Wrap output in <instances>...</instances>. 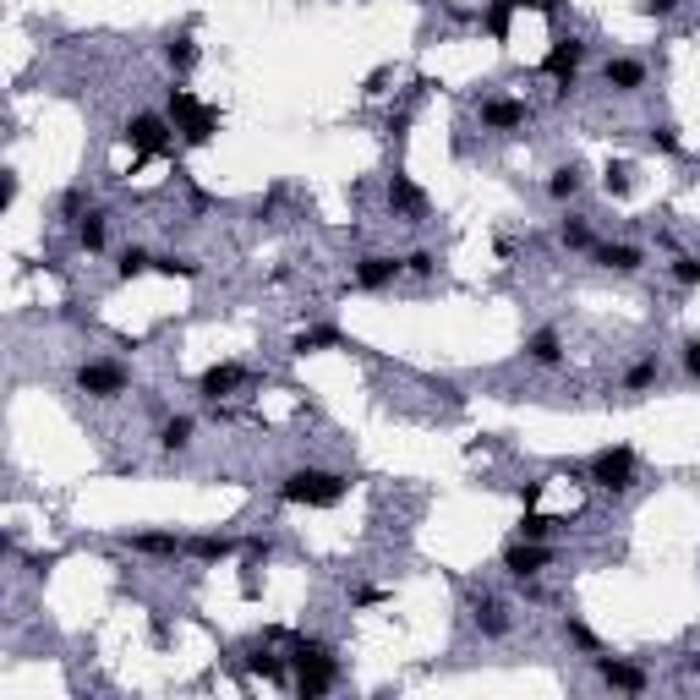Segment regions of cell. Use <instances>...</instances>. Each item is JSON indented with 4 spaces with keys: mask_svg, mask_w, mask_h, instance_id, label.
<instances>
[{
    "mask_svg": "<svg viewBox=\"0 0 700 700\" xmlns=\"http://www.w3.org/2000/svg\"><path fill=\"white\" fill-rule=\"evenodd\" d=\"M274 493H279V504H296V509H334V504H345L350 476L323 471V465H296V471L279 476Z\"/></svg>",
    "mask_w": 700,
    "mask_h": 700,
    "instance_id": "obj_1",
    "label": "cell"
},
{
    "mask_svg": "<svg viewBox=\"0 0 700 700\" xmlns=\"http://www.w3.org/2000/svg\"><path fill=\"white\" fill-rule=\"evenodd\" d=\"M290 668H296V695L318 700L340 684V657H334L329 640L318 635H290Z\"/></svg>",
    "mask_w": 700,
    "mask_h": 700,
    "instance_id": "obj_2",
    "label": "cell"
},
{
    "mask_svg": "<svg viewBox=\"0 0 700 700\" xmlns=\"http://www.w3.org/2000/svg\"><path fill=\"white\" fill-rule=\"evenodd\" d=\"M165 115H170L175 137H181L186 148H208V143H214V132H219V110H214V104H203L186 83H175V88H170Z\"/></svg>",
    "mask_w": 700,
    "mask_h": 700,
    "instance_id": "obj_3",
    "label": "cell"
},
{
    "mask_svg": "<svg viewBox=\"0 0 700 700\" xmlns=\"http://www.w3.org/2000/svg\"><path fill=\"white\" fill-rule=\"evenodd\" d=\"M586 476H591V487H602V493L624 498L629 487H635V476H640V460H635V449H629V443H613V449H597V454H591Z\"/></svg>",
    "mask_w": 700,
    "mask_h": 700,
    "instance_id": "obj_4",
    "label": "cell"
},
{
    "mask_svg": "<svg viewBox=\"0 0 700 700\" xmlns=\"http://www.w3.org/2000/svg\"><path fill=\"white\" fill-rule=\"evenodd\" d=\"M72 383H77V394H88V400H121V394L132 389V372L110 356H93V361H77Z\"/></svg>",
    "mask_w": 700,
    "mask_h": 700,
    "instance_id": "obj_5",
    "label": "cell"
},
{
    "mask_svg": "<svg viewBox=\"0 0 700 700\" xmlns=\"http://www.w3.org/2000/svg\"><path fill=\"white\" fill-rule=\"evenodd\" d=\"M580 66H586V39H580V33H558L553 50L542 55V72L553 77V93H558V99H569V93H575Z\"/></svg>",
    "mask_w": 700,
    "mask_h": 700,
    "instance_id": "obj_6",
    "label": "cell"
},
{
    "mask_svg": "<svg viewBox=\"0 0 700 700\" xmlns=\"http://www.w3.org/2000/svg\"><path fill=\"white\" fill-rule=\"evenodd\" d=\"M126 143L137 148V154H170L175 148V126H170V115H159V110H137L132 121H126Z\"/></svg>",
    "mask_w": 700,
    "mask_h": 700,
    "instance_id": "obj_7",
    "label": "cell"
},
{
    "mask_svg": "<svg viewBox=\"0 0 700 700\" xmlns=\"http://www.w3.org/2000/svg\"><path fill=\"white\" fill-rule=\"evenodd\" d=\"M476 121H482V132H520V126H531V104L515 93H487L476 104Z\"/></svg>",
    "mask_w": 700,
    "mask_h": 700,
    "instance_id": "obj_8",
    "label": "cell"
},
{
    "mask_svg": "<svg viewBox=\"0 0 700 700\" xmlns=\"http://www.w3.org/2000/svg\"><path fill=\"white\" fill-rule=\"evenodd\" d=\"M553 558H558V553H553L547 542H525V536H515V542L498 553V564H504L509 580H536L542 569H553Z\"/></svg>",
    "mask_w": 700,
    "mask_h": 700,
    "instance_id": "obj_9",
    "label": "cell"
},
{
    "mask_svg": "<svg viewBox=\"0 0 700 700\" xmlns=\"http://www.w3.org/2000/svg\"><path fill=\"white\" fill-rule=\"evenodd\" d=\"M465 608H471V629H476L482 640H509V635H515V613H509L504 597H487V591H476Z\"/></svg>",
    "mask_w": 700,
    "mask_h": 700,
    "instance_id": "obj_10",
    "label": "cell"
},
{
    "mask_svg": "<svg viewBox=\"0 0 700 700\" xmlns=\"http://www.w3.org/2000/svg\"><path fill=\"white\" fill-rule=\"evenodd\" d=\"M591 668H597V679L608 684V690H618V695L651 690V673L640 668V662H629V657H608V651H597V657H591Z\"/></svg>",
    "mask_w": 700,
    "mask_h": 700,
    "instance_id": "obj_11",
    "label": "cell"
},
{
    "mask_svg": "<svg viewBox=\"0 0 700 700\" xmlns=\"http://www.w3.org/2000/svg\"><path fill=\"white\" fill-rule=\"evenodd\" d=\"M400 274H405V258H394V252H367V258H356V268H350L356 290H389Z\"/></svg>",
    "mask_w": 700,
    "mask_h": 700,
    "instance_id": "obj_12",
    "label": "cell"
},
{
    "mask_svg": "<svg viewBox=\"0 0 700 700\" xmlns=\"http://www.w3.org/2000/svg\"><path fill=\"white\" fill-rule=\"evenodd\" d=\"M389 214H394V219H427V214H433L427 192H422V186H416L405 170L389 175Z\"/></svg>",
    "mask_w": 700,
    "mask_h": 700,
    "instance_id": "obj_13",
    "label": "cell"
},
{
    "mask_svg": "<svg viewBox=\"0 0 700 700\" xmlns=\"http://www.w3.org/2000/svg\"><path fill=\"white\" fill-rule=\"evenodd\" d=\"M241 383H247V367H241V361H214V367H208L203 378H197V394H203V400L214 405V400H230V394H236Z\"/></svg>",
    "mask_w": 700,
    "mask_h": 700,
    "instance_id": "obj_14",
    "label": "cell"
},
{
    "mask_svg": "<svg viewBox=\"0 0 700 700\" xmlns=\"http://www.w3.org/2000/svg\"><path fill=\"white\" fill-rule=\"evenodd\" d=\"M602 83L629 99V93L646 88V61H640V55H608V61H602Z\"/></svg>",
    "mask_w": 700,
    "mask_h": 700,
    "instance_id": "obj_15",
    "label": "cell"
},
{
    "mask_svg": "<svg viewBox=\"0 0 700 700\" xmlns=\"http://www.w3.org/2000/svg\"><path fill=\"white\" fill-rule=\"evenodd\" d=\"M126 547L143 558H186V536L181 531H126Z\"/></svg>",
    "mask_w": 700,
    "mask_h": 700,
    "instance_id": "obj_16",
    "label": "cell"
},
{
    "mask_svg": "<svg viewBox=\"0 0 700 700\" xmlns=\"http://www.w3.org/2000/svg\"><path fill=\"white\" fill-rule=\"evenodd\" d=\"M192 438H197V416H192V411H170V416H159L154 443H159L165 454H186V449H192Z\"/></svg>",
    "mask_w": 700,
    "mask_h": 700,
    "instance_id": "obj_17",
    "label": "cell"
},
{
    "mask_svg": "<svg viewBox=\"0 0 700 700\" xmlns=\"http://www.w3.org/2000/svg\"><path fill=\"white\" fill-rule=\"evenodd\" d=\"M236 553H241V542H236V536H225V531L186 536V558H197V564H225V558H236Z\"/></svg>",
    "mask_w": 700,
    "mask_h": 700,
    "instance_id": "obj_18",
    "label": "cell"
},
{
    "mask_svg": "<svg viewBox=\"0 0 700 700\" xmlns=\"http://www.w3.org/2000/svg\"><path fill=\"white\" fill-rule=\"evenodd\" d=\"M591 258L608 268V274H640V268H646V252L629 247V241H597V247H591Z\"/></svg>",
    "mask_w": 700,
    "mask_h": 700,
    "instance_id": "obj_19",
    "label": "cell"
},
{
    "mask_svg": "<svg viewBox=\"0 0 700 700\" xmlns=\"http://www.w3.org/2000/svg\"><path fill=\"white\" fill-rule=\"evenodd\" d=\"M318 350H356V345H350L334 323H312V329H301L296 340H290V356H318Z\"/></svg>",
    "mask_w": 700,
    "mask_h": 700,
    "instance_id": "obj_20",
    "label": "cell"
},
{
    "mask_svg": "<svg viewBox=\"0 0 700 700\" xmlns=\"http://www.w3.org/2000/svg\"><path fill=\"white\" fill-rule=\"evenodd\" d=\"M72 241H77V252H104V241H110V214H104V208H88L83 219H77L72 225Z\"/></svg>",
    "mask_w": 700,
    "mask_h": 700,
    "instance_id": "obj_21",
    "label": "cell"
},
{
    "mask_svg": "<svg viewBox=\"0 0 700 700\" xmlns=\"http://www.w3.org/2000/svg\"><path fill=\"white\" fill-rule=\"evenodd\" d=\"M525 361H531V367H558V361H564V334H558L553 323L525 334Z\"/></svg>",
    "mask_w": 700,
    "mask_h": 700,
    "instance_id": "obj_22",
    "label": "cell"
},
{
    "mask_svg": "<svg viewBox=\"0 0 700 700\" xmlns=\"http://www.w3.org/2000/svg\"><path fill=\"white\" fill-rule=\"evenodd\" d=\"M580 192H586V165H580V159H569V165H558L547 175V197H553V203H575Z\"/></svg>",
    "mask_w": 700,
    "mask_h": 700,
    "instance_id": "obj_23",
    "label": "cell"
},
{
    "mask_svg": "<svg viewBox=\"0 0 700 700\" xmlns=\"http://www.w3.org/2000/svg\"><path fill=\"white\" fill-rule=\"evenodd\" d=\"M247 668L258 673V679H268V684H296V679H290V673H296V668H290V657H279V651H268V646L252 651Z\"/></svg>",
    "mask_w": 700,
    "mask_h": 700,
    "instance_id": "obj_24",
    "label": "cell"
},
{
    "mask_svg": "<svg viewBox=\"0 0 700 700\" xmlns=\"http://www.w3.org/2000/svg\"><path fill=\"white\" fill-rule=\"evenodd\" d=\"M657 378H662L657 356H640V361H629V367H624L618 389H624V394H651V389H657Z\"/></svg>",
    "mask_w": 700,
    "mask_h": 700,
    "instance_id": "obj_25",
    "label": "cell"
},
{
    "mask_svg": "<svg viewBox=\"0 0 700 700\" xmlns=\"http://www.w3.org/2000/svg\"><path fill=\"white\" fill-rule=\"evenodd\" d=\"M165 61H170V72H175V77H192V72H197V61H203V50H197L192 33H175V39L165 44Z\"/></svg>",
    "mask_w": 700,
    "mask_h": 700,
    "instance_id": "obj_26",
    "label": "cell"
},
{
    "mask_svg": "<svg viewBox=\"0 0 700 700\" xmlns=\"http://www.w3.org/2000/svg\"><path fill=\"white\" fill-rule=\"evenodd\" d=\"M88 208H93V192H88L83 181H77V186H66V192L55 197V219H66V225H77V219H83Z\"/></svg>",
    "mask_w": 700,
    "mask_h": 700,
    "instance_id": "obj_27",
    "label": "cell"
},
{
    "mask_svg": "<svg viewBox=\"0 0 700 700\" xmlns=\"http://www.w3.org/2000/svg\"><path fill=\"white\" fill-rule=\"evenodd\" d=\"M558 241H564L569 252H591V247H597V230H591V219L569 214L564 225H558Z\"/></svg>",
    "mask_w": 700,
    "mask_h": 700,
    "instance_id": "obj_28",
    "label": "cell"
},
{
    "mask_svg": "<svg viewBox=\"0 0 700 700\" xmlns=\"http://www.w3.org/2000/svg\"><path fill=\"white\" fill-rule=\"evenodd\" d=\"M509 22H515V6H509V0H487V6H482V33H487V39L504 44L509 39Z\"/></svg>",
    "mask_w": 700,
    "mask_h": 700,
    "instance_id": "obj_29",
    "label": "cell"
},
{
    "mask_svg": "<svg viewBox=\"0 0 700 700\" xmlns=\"http://www.w3.org/2000/svg\"><path fill=\"white\" fill-rule=\"evenodd\" d=\"M148 268H154V252H148V247H126L121 258H115V279H143Z\"/></svg>",
    "mask_w": 700,
    "mask_h": 700,
    "instance_id": "obj_30",
    "label": "cell"
},
{
    "mask_svg": "<svg viewBox=\"0 0 700 700\" xmlns=\"http://www.w3.org/2000/svg\"><path fill=\"white\" fill-rule=\"evenodd\" d=\"M564 640H569L575 651H586V657H597V651H602L597 629H591V624H580V618H564Z\"/></svg>",
    "mask_w": 700,
    "mask_h": 700,
    "instance_id": "obj_31",
    "label": "cell"
},
{
    "mask_svg": "<svg viewBox=\"0 0 700 700\" xmlns=\"http://www.w3.org/2000/svg\"><path fill=\"white\" fill-rule=\"evenodd\" d=\"M154 268H159V274H181V279H203V263H197V258H186V252H165V258H154Z\"/></svg>",
    "mask_w": 700,
    "mask_h": 700,
    "instance_id": "obj_32",
    "label": "cell"
},
{
    "mask_svg": "<svg viewBox=\"0 0 700 700\" xmlns=\"http://www.w3.org/2000/svg\"><path fill=\"white\" fill-rule=\"evenodd\" d=\"M668 274H673V285H679V290H695L700 285V258H695V252H679V258L668 263Z\"/></svg>",
    "mask_w": 700,
    "mask_h": 700,
    "instance_id": "obj_33",
    "label": "cell"
},
{
    "mask_svg": "<svg viewBox=\"0 0 700 700\" xmlns=\"http://www.w3.org/2000/svg\"><path fill=\"white\" fill-rule=\"evenodd\" d=\"M558 525H564V520H547V515H520L515 536H525V542H547V536H553Z\"/></svg>",
    "mask_w": 700,
    "mask_h": 700,
    "instance_id": "obj_34",
    "label": "cell"
},
{
    "mask_svg": "<svg viewBox=\"0 0 700 700\" xmlns=\"http://www.w3.org/2000/svg\"><path fill=\"white\" fill-rule=\"evenodd\" d=\"M602 192H608V197H629V192H635V170H629V165H608Z\"/></svg>",
    "mask_w": 700,
    "mask_h": 700,
    "instance_id": "obj_35",
    "label": "cell"
},
{
    "mask_svg": "<svg viewBox=\"0 0 700 700\" xmlns=\"http://www.w3.org/2000/svg\"><path fill=\"white\" fill-rule=\"evenodd\" d=\"M405 274H416V279H433V274H438V252H433V247H416L411 258H405Z\"/></svg>",
    "mask_w": 700,
    "mask_h": 700,
    "instance_id": "obj_36",
    "label": "cell"
},
{
    "mask_svg": "<svg viewBox=\"0 0 700 700\" xmlns=\"http://www.w3.org/2000/svg\"><path fill=\"white\" fill-rule=\"evenodd\" d=\"M646 143H651V154H684V143H679V132H673V126H651Z\"/></svg>",
    "mask_w": 700,
    "mask_h": 700,
    "instance_id": "obj_37",
    "label": "cell"
},
{
    "mask_svg": "<svg viewBox=\"0 0 700 700\" xmlns=\"http://www.w3.org/2000/svg\"><path fill=\"white\" fill-rule=\"evenodd\" d=\"M679 361H684V378L700 389V334H690V340L679 345Z\"/></svg>",
    "mask_w": 700,
    "mask_h": 700,
    "instance_id": "obj_38",
    "label": "cell"
},
{
    "mask_svg": "<svg viewBox=\"0 0 700 700\" xmlns=\"http://www.w3.org/2000/svg\"><path fill=\"white\" fill-rule=\"evenodd\" d=\"M247 558H252V564H268V558H274V542H268V536H252V542H247Z\"/></svg>",
    "mask_w": 700,
    "mask_h": 700,
    "instance_id": "obj_39",
    "label": "cell"
},
{
    "mask_svg": "<svg viewBox=\"0 0 700 700\" xmlns=\"http://www.w3.org/2000/svg\"><path fill=\"white\" fill-rule=\"evenodd\" d=\"M679 6H684V0H640V11H646V17H673Z\"/></svg>",
    "mask_w": 700,
    "mask_h": 700,
    "instance_id": "obj_40",
    "label": "cell"
},
{
    "mask_svg": "<svg viewBox=\"0 0 700 700\" xmlns=\"http://www.w3.org/2000/svg\"><path fill=\"white\" fill-rule=\"evenodd\" d=\"M378 602H389V591H383V586H361L356 591V608H378Z\"/></svg>",
    "mask_w": 700,
    "mask_h": 700,
    "instance_id": "obj_41",
    "label": "cell"
},
{
    "mask_svg": "<svg viewBox=\"0 0 700 700\" xmlns=\"http://www.w3.org/2000/svg\"><path fill=\"white\" fill-rule=\"evenodd\" d=\"M17 170H6V181H0V208H11V203H17Z\"/></svg>",
    "mask_w": 700,
    "mask_h": 700,
    "instance_id": "obj_42",
    "label": "cell"
},
{
    "mask_svg": "<svg viewBox=\"0 0 700 700\" xmlns=\"http://www.w3.org/2000/svg\"><path fill=\"white\" fill-rule=\"evenodd\" d=\"M50 564H55V553H39V558H28V575H33V580H44V575H50Z\"/></svg>",
    "mask_w": 700,
    "mask_h": 700,
    "instance_id": "obj_43",
    "label": "cell"
},
{
    "mask_svg": "<svg viewBox=\"0 0 700 700\" xmlns=\"http://www.w3.org/2000/svg\"><path fill=\"white\" fill-rule=\"evenodd\" d=\"M509 6H531V11H558L564 0H509Z\"/></svg>",
    "mask_w": 700,
    "mask_h": 700,
    "instance_id": "obj_44",
    "label": "cell"
},
{
    "mask_svg": "<svg viewBox=\"0 0 700 700\" xmlns=\"http://www.w3.org/2000/svg\"><path fill=\"white\" fill-rule=\"evenodd\" d=\"M405 126H411V110H400V115H389V132H394V137H405Z\"/></svg>",
    "mask_w": 700,
    "mask_h": 700,
    "instance_id": "obj_45",
    "label": "cell"
}]
</instances>
